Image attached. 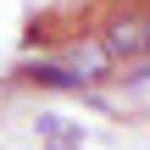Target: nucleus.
I'll return each instance as SVG.
<instances>
[{
    "mask_svg": "<svg viewBox=\"0 0 150 150\" xmlns=\"http://www.w3.org/2000/svg\"><path fill=\"white\" fill-rule=\"evenodd\" d=\"M17 78H22V83H39V89H78V83H83L61 56H56V61H22Z\"/></svg>",
    "mask_w": 150,
    "mask_h": 150,
    "instance_id": "obj_3",
    "label": "nucleus"
},
{
    "mask_svg": "<svg viewBox=\"0 0 150 150\" xmlns=\"http://www.w3.org/2000/svg\"><path fill=\"white\" fill-rule=\"evenodd\" d=\"M61 61H67L83 83H100V78L117 67V56L106 50V39H100V33H95V39H89V33H83V39H67V45H61Z\"/></svg>",
    "mask_w": 150,
    "mask_h": 150,
    "instance_id": "obj_2",
    "label": "nucleus"
},
{
    "mask_svg": "<svg viewBox=\"0 0 150 150\" xmlns=\"http://www.w3.org/2000/svg\"><path fill=\"white\" fill-rule=\"evenodd\" d=\"M100 39H106V50H111L117 61H139V56H150V11H139V6H117V11L100 22Z\"/></svg>",
    "mask_w": 150,
    "mask_h": 150,
    "instance_id": "obj_1",
    "label": "nucleus"
}]
</instances>
